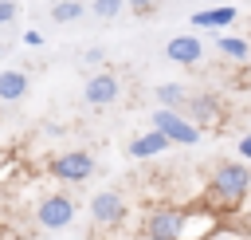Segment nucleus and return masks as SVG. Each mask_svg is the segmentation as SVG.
<instances>
[{
    "label": "nucleus",
    "instance_id": "12",
    "mask_svg": "<svg viewBox=\"0 0 251 240\" xmlns=\"http://www.w3.org/2000/svg\"><path fill=\"white\" fill-rule=\"evenodd\" d=\"M157 102H161V106L180 110V106H188L192 98H188V90H184L180 83H161V87H157Z\"/></svg>",
    "mask_w": 251,
    "mask_h": 240
},
{
    "label": "nucleus",
    "instance_id": "16",
    "mask_svg": "<svg viewBox=\"0 0 251 240\" xmlns=\"http://www.w3.org/2000/svg\"><path fill=\"white\" fill-rule=\"evenodd\" d=\"M122 8H126V0H94V4H90V12H94L98 20H114Z\"/></svg>",
    "mask_w": 251,
    "mask_h": 240
},
{
    "label": "nucleus",
    "instance_id": "19",
    "mask_svg": "<svg viewBox=\"0 0 251 240\" xmlns=\"http://www.w3.org/2000/svg\"><path fill=\"white\" fill-rule=\"evenodd\" d=\"M24 43H27V47H39V43H43V35H39L35 28H27V31H24Z\"/></svg>",
    "mask_w": 251,
    "mask_h": 240
},
{
    "label": "nucleus",
    "instance_id": "8",
    "mask_svg": "<svg viewBox=\"0 0 251 240\" xmlns=\"http://www.w3.org/2000/svg\"><path fill=\"white\" fill-rule=\"evenodd\" d=\"M118 90H122V87H118V75L102 71V75H90V79H86V90H82V94H86L90 106H110V102L118 98Z\"/></svg>",
    "mask_w": 251,
    "mask_h": 240
},
{
    "label": "nucleus",
    "instance_id": "5",
    "mask_svg": "<svg viewBox=\"0 0 251 240\" xmlns=\"http://www.w3.org/2000/svg\"><path fill=\"white\" fill-rule=\"evenodd\" d=\"M35 216H39V224H43V228H67V224L75 220V201H71V197H63V193L43 197Z\"/></svg>",
    "mask_w": 251,
    "mask_h": 240
},
{
    "label": "nucleus",
    "instance_id": "13",
    "mask_svg": "<svg viewBox=\"0 0 251 240\" xmlns=\"http://www.w3.org/2000/svg\"><path fill=\"white\" fill-rule=\"evenodd\" d=\"M82 12H86L82 0H59V4L51 8V20H55V24H71V20H78Z\"/></svg>",
    "mask_w": 251,
    "mask_h": 240
},
{
    "label": "nucleus",
    "instance_id": "3",
    "mask_svg": "<svg viewBox=\"0 0 251 240\" xmlns=\"http://www.w3.org/2000/svg\"><path fill=\"white\" fill-rule=\"evenodd\" d=\"M153 126H157V130H165V134L173 138V146H192V142L200 138V122L180 118V110H173V106H157Z\"/></svg>",
    "mask_w": 251,
    "mask_h": 240
},
{
    "label": "nucleus",
    "instance_id": "18",
    "mask_svg": "<svg viewBox=\"0 0 251 240\" xmlns=\"http://www.w3.org/2000/svg\"><path fill=\"white\" fill-rule=\"evenodd\" d=\"M126 8H133L137 16H145V12H153V0H126Z\"/></svg>",
    "mask_w": 251,
    "mask_h": 240
},
{
    "label": "nucleus",
    "instance_id": "2",
    "mask_svg": "<svg viewBox=\"0 0 251 240\" xmlns=\"http://www.w3.org/2000/svg\"><path fill=\"white\" fill-rule=\"evenodd\" d=\"M145 232L149 236H173V240H188L192 232V216L184 209H173V205H161L145 216Z\"/></svg>",
    "mask_w": 251,
    "mask_h": 240
},
{
    "label": "nucleus",
    "instance_id": "15",
    "mask_svg": "<svg viewBox=\"0 0 251 240\" xmlns=\"http://www.w3.org/2000/svg\"><path fill=\"white\" fill-rule=\"evenodd\" d=\"M188 110H192V118H200V126H204V122H216V118H220V106H216V98H208V94L192 98V102H188Z\"/></svg>",
    "mask_w": 251,
    "mask_h": 240
},
{
    "label": "nucleus",
    "instance_id": "6",
    "mask_svg": "<svg viewBox=\"0 0 251 240\" xmlns=\"http://www.w3.org/2000/svg\"><path fill=\"white\" fill-rule=\"evenodd\" d=\"M90 212H94L98 224H118V220H126V201H122V193L106 189V193H94Z\"/></svg>",
    "mask_w": 251,
    "mask_h": 240
},
{
    "label": "nucleus",
    "instance_id": "20",
    "mask_svg": "<svg viewBox=\"0 0 251 240\" xmlns=\"http://www.w3.org/2000/svg\"><path fill=\"white\" fill-rule=\"evenodd\" d=\"M239 153L251 161V134H243V138H239Z\"/></svg>",
    "mask_w": 251,
    "mask_h": 240
},
{
    "label": "nucleus",
    "instance_id": "21",
    "mask_svg": "<svg viewBox=\"0 0 251 240\" xmlns=\"http://www.w3.org/2000/svg\"><path fill=\"white\" fill-rule=\"evenodd\" d=\"M86 63H102V47H90L86 51Z\"/></svg>",
    "mask_w": 251,
    "mask_h": 240
},
{
    "label": "nucleus",
    "instance_id": "1",
    "mask_svg": "<svg viewBox=\"0 0 251 240\" xmlns=\"http://www.w3.org/2000/svg\"><path fill=\"white\" fill-rule=\"evenodd\" d=\"M251 193V169L243 161H220L212 169V181H208V205L212 209H239L243 197Z\"/></svg>",
    "mask_w": 251,
    "mask_h": 240
},
{
    "label": "nucleus",
    "instance_id": "9",
    "mask_svg": "<svg viewBox=\"0 0 251 240\" xmlns=\"http://www.w3.org/2000/svg\"><path fill=\"white\" fill-rule=\"evenodd\" d=\"M169 146H173V138H169L165 130H157V126H153L149 134H141V138H133V142H129V157H157V153H161V150H169Z\"/></svg>",
    "mask_w": 251,
    "mask_h": 240
},
{
    "label": "nucleus",
    "instance_id": "22",
    "mask_svg": "<svg viewBox=\"0 0 251 240\" xmlns=\"http://www.w3.org/2000/svg\"><path fill=\"white\" fill-rule=\"evenodd\" d=\"M149 240H173V236H149Z\"/></svg>",
    "mask_w": 251,
    "mask_h": 240
},
{
    "label": "nucleus",
    "instance_id": "7",
    "mask_svg": "<svg viewBox=\"0 0 251 240\" xmlns=\"http://www.w3.org/2000/svg\"><path fill=\"white\" fill-rule=\"evenodd\" d=\"M165 55H169L173 63H180V67H196L200 55H204V43H200L196 35H173V39L165 43Z\"/></svg>",
    "mask_w": 251,
    "mask_h": 240
},
{
    "label": "nucleus",
    "instance_id": "23",
    "mask_svg": "<svg viewBox=\"0 0 251 240\" xmlns=\"http://www.w3.org/2000/svg\"><path fill=\"white\" fill-rule=\"evenodd\" d=\"M0 55H4V47H0Z\"/></svg>",
    "mask_w": 251,
    "mask_h": 240
},
{
    "label": "nucleus",
    "instance_id": "14",
    "mask_svg": "<svg viewBox=\"0 0 251 240\" xmlns=\"http://www.w3.org/2000/svg\"><path fill=\"white\" fill-rule=\"evenodd\" d=\"M216 47H220V55H227V59H247V55H251L247 39H239V35H220Z\"/></svg>",
    "mask_w": 251,
    "mask_h": 240
},
{
    "label": "nucleus",
    "instance_id": "11",
    "mask_svg": "<svg viewBox=\"0 0 251 240\" xmlns=\"http://www.w3.org/2000/svg\"><path fill=\"white\" fill-rule=\"evenodd\" d=\"M231 20H235V8H231V4L204 8V12H192V16H188L192 28H224V24H231Z\"/></svg>",
    "mask_w": 251,
    "mask_h": 240
},
{
    "label": "nucleus",
    "instance_id": "4",
    "mask_svg": "<svg viewBox=\"0 0 251 240\" xmlns=\"http://www.w3.org/2000/svg\"><path fill=\"white\" fill-rule=\"evenodd\" d=\"M51 173H55L59 181H86V177L94 173V157H90L86 150H67V153H59V157L51 161Z\"/></svg>",
    "mask_w": 251,
    "mask_h": 240
},
{
    "label": "nucleus",
    "instance_id": "10",
    "mask_svg": "<svg viewBox=\"0 0 251 240\" xmlns=\"http://www.w3.org/2000/svg\"><path fill=\"white\" fill-rule=\"evenodd\" d=\"M27 87H31L27 71H20V67L0 71V102H16V98H24V94H27Z\"/></svg>",
    "mask_w": 251,
    "mask_h": 240
},
{
    "label": "nucleus",
    "instance_id": "17",
    "mask_svg": "<svg viewBox=\"0 0 251 240\" xmlns=\"http://www.w3.org/2000/svg\"><path fill=\"white\" fill-rule=\"evenodd\" d=\"M16 20V0H0V24H12Z\"/></svg>",
    "mask_w": 251,
    "mask_h": 240
}]
</instances>
